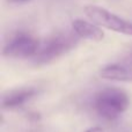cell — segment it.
I'll return each instance as SVG.
<instances>
[{"label": "cell", "instance_id": "6da1fadb", "mask_svg": "<svg viewBox=\"0 0 132 132\" xmlns=\"http://www.w3.org/2000/svg\"><path fill=\"white\" fill-rule=\"evenodd\" d=\"M130 104L129 95L119 88H104L94 97V108L98 116L107 121H114L119 117Z\"/></svg>", "mask_w": 132, "mask_h": 132}, {"label": "cell", "instance_id": "7a4b0ae2", "mask_svg": "<svg viewBox=\"0 0 132 132\" xmlns=\"http://www.w3.org/2000/svg\"><path fill=\"white\" fill-rule=\"evenodd\" d=\"M79 41V37L72 32H62L49 38L39 48L38 52L34 57V64L45 65L62 57L66 52L72 50Z\"/></svg>", "mask_w": 132, "mask_h": 132}, {"label": "cell", "instance_id": "3957f363", "mask_svg": "<svg viewBox=\"0 0 132 132\" xmlns=\"http://www.w3.org/2000/svg\"><path fill=\"white\" fill-rule=\"evenodd\" d=\"M85 13L94 23L101 26V27L107 28V29L118 32V34L132 36L131 21L121 18L115 13L107 11L103 7L96 6V5H88L85 7Z\"/></svg>", "mask_w": 132, "mask_h": 132}, {"label": "cell", "instance_id": "277c9868", "mask_svg": "<svg viewBox=\"0 0 132 132\" xmlns=\"http://www.w3.org/2000/svg\"><path fill=\"white\" fill-rule=\"evenodd\" d=\"M39 41L37 37L29 32H18L13 35L5 44L2 53L8 58H24L35 57L39 50Z\"/></svg>", "mask_w": 132, "mask_h": 132}, {"label": "cell", "instance_id": "5b68a950", "mask_svg": "<svg viewBox=\"0 0 132 132\" xmlns=\"http://www.w3.org/2000/svg\"><path fill=\"white\" fill-rule=\"evenodd\" d=\"M37 94V89L34 87H24L11 90L2 98V107L4 108H18L24 104L29 100H31Z\"/></svg>", "mask_w": 132, "mask_h": 132}, {"label": "cell", "instance_id": "8992f818", "mask_svg": "<svg viewBox=\"0 0 132 132\" xmlns=\"http://www.w3.org/2000/svg\"><path fill=\"white\" fill-rule=\"evenodd\" d=\"M72 28H73L74 34L79 38L89 39V41H94V42H100L104 37V34H103L101 28H98L94 23L81 20V19H77V20L73 21Z\"/></svg>", "mask_w": 132, "mask_h": 132}, {"label": "cell", "instance_id": "52a82bcc", "mask_svg": "<svg viewBox=\"0 0 132 132\" xmlns=\"http://www.w3.org/2000/svg\"><path fill=\"white\" fill-rule=\"evenodd\" d=\"M101 78L115 81H132V68L125 64H111L103 67L100 72Z\"/></svg>", "mask_w": 132, "mask_h": 132}, {"label": "cell", "instance_id": "ba28073f", "mask_svg": "<svg viewBox=\"0 0 132 132\" xmlns=\"http://www.w3.org/2000/svg\"><path fill=\"white\" fill-rule=\"evenodd\" d=\"M85 132H103V130L101 128H98V126H95V128H90L89 130H87Z\"/></svg>", "mask_w": 132, "mask_h": 132}, {"label": "cell", "instance_id": "9c48e42d", "mask_svg": "<svg viewBox=\"0 0 132 132\" xmlns=\"http://www.w3.org/2000/svg\"><path fill=\"white\" fill-rule=\"evenodd\" d=\"M11 1H15V2H24V1H29V0H11Z\"/></svg>", "mask_w": 132, "mask_h": 132}]
</instances>
